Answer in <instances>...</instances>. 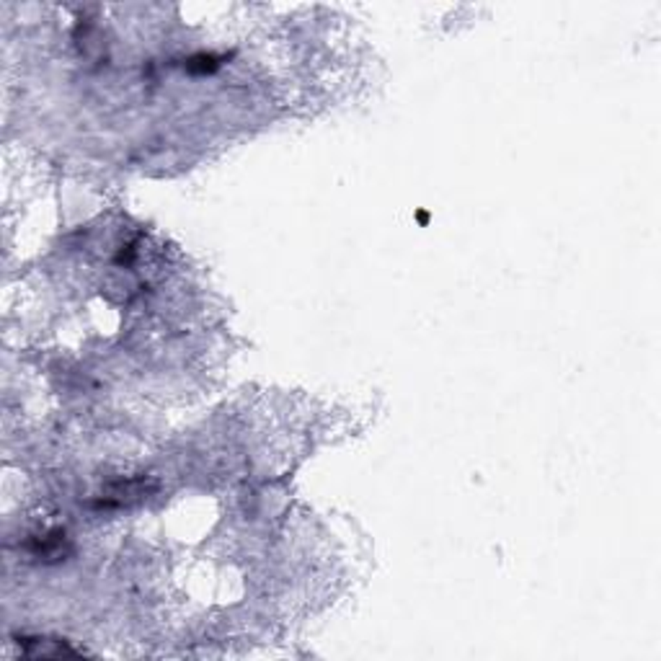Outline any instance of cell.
Wrapping results in <instances>:
<instances>
[{
    "mask_svg": "<svg viewBox=\"0 0 661 661\" xmlns=\"http://www.w3.org/2000/svg\"><path fill=\"white\" fill-rule=\"evenodd\" d=\"M191 73H212L215 68H217V59L212 57V55H196V57L189 59L187 65Z\"/></svg>",
    "mask_w": 661,
    "mask_h": 661,
    "instance_id": "obj_2",
    "label": "cell"
},
{
    "mask_svg": "<svg viewBox=\"0 0 661 661\" xmlns=\"http://www.w3.org/2000/svg\"><path fill=\"white\" fill-rule=\"evenodd\" d=\"M52 641H47V638H24V648L21 651L29 653V656H80L83 651H78V648H70L68 644H62V641H57L55 646H50Z\"/></svg>",
    "mask_w": 661,
    "mask_h": 661,
    "instance_id": "obj_1",
    "label": "cell"
}]
</instances>
